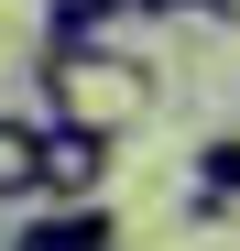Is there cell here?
<instances>
[{"instance_id": "277c9868", "label": "cell", "mask_w": 240, "mask_h": 251, "mask_svg": "<svg viewBox=\"0 0 240 251\" xmlns=\"http://www.w3.org/2000/svg\"><path fill=\"white\" fill-rule=\"evenodd\" d=\"M11 251H120V229H109V207H33Z\"/></svg>"}, {"instance_id": "6da1fadb", "label": "cell", "mask_w": 240, "mask_h": 251, "mask_svg": "<svg viewBox=\"0 0 240 251\" xmlns=\"http://www.w3.org/2000/svg\"><path fill=\"white\" fill-rule=\"evenodd\" d=\"M33 66H44V109L33 120H66V131H98V142H120L164 99V66L142 44H66V55H33Z\"/></svg>"}, {"instance_id": "5b68a950", "label": "cell", "mask_w": 240, "mask_h": 251, "mask_svg": "<svg viewBox=\"0 0 240 251\" xmlns=\"http://www.w3.org/2000/svg\"><path fill=\"white\" fill-rule=\"evenodd\" d=\"M33 109H0V207H33Z\"/></svg>"}, {"instance_id": "3957f363", "label": "cell", "mask_w": 240, "mask_h": 251, "mask_svg": "<svg viewBox=\"0 0 240 251\" xmlns=\"http://www.w3.org/2000/svg\"><path fill=\"white\" fill-rule=\"evenodd\" d=\"M186 219H240V131H208L186 153Z\"/></svg>"}, {"instance_id": "8992f818", "label": "cell", "mask_w": 240, "mask_h": 251, "mask_svg": "<svg viewBox=\"0 0 240 251\" xmlns=\"http://www.w3.org/2000/svg\"><path fill=\"white\" fill-rule=\"evenodd\" d=\"M66 11H109V22H131V0H66Z\"/></svg>"}, {"instance_id": "52a82bcc", "label": "cell", "mask_w": 240, "mask_h": 251, "mask_svg": "<svg viewBox=\"0 0 240 251\" xmlns=\"http://www.w3.org/2000/svg\"><path fill=\"white\" fill-rule=\"evenodd\" d=\"M208 22H229V33H240V0H208Z\"/></svg>"}, {"instance_id": "7a4b0ae2", "label": "cell", "mask_w": 240, "mask_h": 251, "mask_svg": "<svg viewBox=\"0 0 240 251\" xmlns=\"http://www.w3.org/2000/svg\"><path fill=\"white\" fill-rule=\"evenodd\" d=\"M109 164H120V142H98V131H66V120H44V131H33V207H98Z\"/></svg>"}]
</instances>
